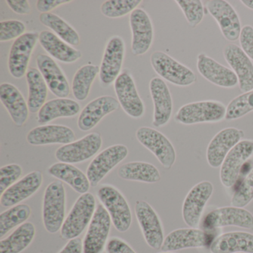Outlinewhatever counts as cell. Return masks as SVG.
I'll use <instances>...</instances> for the list:
<instances>
[{"mask_svg":"<svg viewBox=\"0 0 253 253\" xmlns=\"http://www.w3.org/2000/svg\"><path fill=\"white\" fill-rule=\"evenodd\" d=\"M66 194L60 180L50 183L45 190L42 204V220L49 233H57L65 221Z\"/></svg>","mask_w":253,"mask_h":253,"instance_id":"obj_1","label":"cell"},{"mask_svg":"<svg viewBox=\"0 0 253 253\" xmlns=\"http://www.w3.org/2000/svg\"><path fill=\"white\" fill-rule=\"evenodd\" d=\"M226 107L217 100H204L183 105L174 115V121L183 125L217 123L226 117Z\"/></svg>","mask_w":253,"mask_h":253,"instance_id":"obj_2","label":"cell"},{"mask_svg":"<svg viewBox=\"0 0 253 253\" xmlns=\"http://www.w3.org/2000/svg\"><path fill=\"white\" fill-rule=\"evenodd\" d=\"M150 62L157 75L173 85L186 87L196 83L195 72L167 53L155 51L151 55Z\"/></svg>","mask_w":253,"mask_h":253,"instance_id":"obj_3","label":"cell"},{"mask_svg":"<svg viewBox=\"0 0 253 253\" xmlns=\"http://www.w3.org/2000/svg\"><path fill=\"white\" fill-rule=\"evenodd\" d=\"M95 198L92 194L87 192L81 195L62 226V238L66 240L78 238L91 222L95 212Z\"/></svg>","mask_w":253,"mask_h":253,"instance_id":"obj_4","label":"cell"},{"mask_svg":"<svg viewBox=\"0 0 253 253\" xmlns=\"http://www.w3.org/2000/svg\"><path fill=\"white\" fill-rule=\"evenodd\" d=\"M100 204L110 214L112 223L117 230L125 232L128 230L132 221L131 209L123 194L112 185H102L97 192Z\"/></svg>","mask_w":253,"mask_h":253,"instance_id":"obj_5","label":"cell"},{"mask_svg":"<svg viewBox=\"0 0 253 253\" xmlns=\"http://www.w3.org/2000/svg\"><path fill=\"white\" fill-rule=\"evenodd\" d=\"M253 156V140H243L225 158L220 167V179L226 188L232 187L239 180L243 169Z\"/></svg>","mask_w":253,"mask_h":253,"instance_id":"obj_6","label":"cell"},{"mask_svg":"<svg viewBox=\"0 0 253 253\" xmlns=\"http://www.w3.org/2000/svg\"><path fill=\"white\" fill-rule=\"evenodd\" d=\"M229 226L253 229V215L245 209L232 206L214 209L207 213L203 219L202 227L204 231Z\"/></svg>","mask_w":253,"mask_h":253,"instance_id":"obj_7","label":"cell"},{"mask_svg":"<svg viewBox=\"0 0 253 253\" xmlns=\"http://www.w3.org/2000/svg\"><path fill=\"white\" fill-rule=\"evenodd\" d=\"M137 140L149 149L166 169H170L176 161V152L169 140L155 128L140 127L136 131Z\"/></svg>","mask_w":253,"mask_h":253,"instance_id":"obj_8","label":"cell"},{"mask_svg":"<svg viewBox=\"0 0 253 253\" xmlns=\"http://www.w3.org/2000/svg\"><path fill=\"white\" fill-rule=\"evenodd\" d=\"M126 54V45L120 36H113L109 40L100 67V84L108 87L115 82L122 70Z\"/></svg>","mask_w":253,"mask_h":253,"instance_id":"obj_9","label":"cell"},{"mask_svg":"<svg viewBox=\"0 0 253 253\" xmlns=\"http://www.w3.org/2000/svg\"><path fill=\"white\" fill-rule=\"evenodd\" d=\"M39 37L38 32H26L13 42L8 56V70L14 78L20 79L26 75Z\"/></svg>","mask_w":253,"mask_h":253,"instance_id":"obj_10","label":"cell"},{"mask_svg":"<svg viewBox=\"0 0 253 253\" xmlns=\"http://www.w3.org/2000/svg\"><path fill=\"white\" fill-rule=\"evenodd\" d=\"M103 144L101 135L93 132L69 144L57 149L55 157L60 162L66 164H79L96 155Z\"/></svg>","mask_w":253,"mask_h":253,"instance_id":"obj_11","label":"cell"},{"mask_svg":"<svg viewBox=\"0 0 253 253\" xmlns=\"http://www.w3.org/2000/svg\"><path fill=\"white\" fill-rule=\"evenodd\" d=\"M112 218L103 204H99L84 241V253H103L110 232Z\"/></svg>","mask_w":253,"mask_h":253,"instance_id":"obj_12","label":"cell"},{"mask_svg":"<svg viewBox=\"0 0 253 253\" xmlns=\"http://www.w3.org/2000/svg\"><path fill=\"white\" fill-rule=\"evenodd\" d=\"M128 149L122 144L113 145L104 149L91 161L86 175L90 184L95 187L120 163L128 156Z\"/></svg>","mask_w":253,"mask_h":253,"instance_id":"obj_13","label":"cell"},{"mask_svg":"<svg viewBox=\"0 0 253 253\" xmlns=\"http://www.w3.org/2000/svg\"><path fill=\"white\" fill-rule=\"evenodd\" d=\"M214 187L211 182H200L190 189L182 206V215L189 227L196 228L201 221L206 205L212 195Z\"/></svg>","mask_w":253,"mask_h":253,"instance_id":"obj_14","label":"cell"},{"mask_svg":"<svg viewBox=\"0 0 253 253\" xmlns=\"http://www.w3.org/2000/svg\"><path fill=\"white\" fill-rule=\"evenodd\" d=\"M115 91L123 110L131 118L138 119L145 113V106L135 83L128 70L123 71L115 82Z\"/></svg>","mask_w":253,"mask_h":253,"instance_id":"obj_15","label":"cell"},{"mask_svg":"<svg viewBox=\"0 0 253 253\" xmlns=\"http://www.w3.org/2000/svg\"><path fill=\"white\" fill-rule=\"evenodd\" d=\"M207 10L215 20L222 35L226 41L235 42L241 35V23L238 13L225 0H211L207 2Z\"/></svg>","mask_w":253,"mask_h":253,"instance_id":"obj_16","label":"cell"},{"mask_svg":"<svg viewBox=\"0 0 253 253\" xmlns=\"http://www.w3.org/2000/svg\"><path fill=\"white\" fill-rule=\"evenodd\" d=\"M134 210L146 244L151 248L160 250L164 243V232L158 213L144 201H137Z\"/></svg>","mask_w":253,"mask_h":253,"instance_id":"obj_17","label":"cell"},{"mask_svg":"<svg viewBox=\"0 0 253 253\" xmlns=\"http://www.w3.org/2000/svg\"><path fill=\"white\" fill-rule=\"evenodd\" d=\"M131 38V53L133 55L142 56L150 49L154 40V27L152 20L142 8L134 10L129 16Z\"/></svg>","mask_w":253,"mask_h":253,"instance_id":"obj_18","label":"cell"},{"mask_svg":"<svg viewBox=\"0 0 253 253\" xmlns=\"http://www.w3.org/2000/svg\"><path fill=\"white\" fill-rule=\"evenodd\" d=\"M244 131L233 127L223 128L215 134L209 143L207 161L212 168L221 167L229 152L242 140Z\"/></svg>","mask_w":253,"mask_h":253,"instance_id":"obj_19","label":"cell"},{"mask_svg":"<svg viewBox=\"0 0 253 253\" xmlns=\"http://www.w3.org/2000/svg\"><path fill=\"white\" fill-rule=\"evenodd\" d=\"M226 63L235 72L240 90L247 92L253 89V64L251 59L235 44H228L223 49Z\"/></svg>","mask_w":253,"mask_h":253,"instance_id":"obj_20","label":"cell"},{"mask_svg":"<svg viewBox=\"0 0 253 253\" xmlns=\"http://www.w3.org/2000/svg\"><path fill=\"white\" fill-rule=\"evenodd\" d=\"M211 235L197 228H183L170 232L163 243V252H172L189 248H200L211 245Z\"/></svg>","mask_w":253,"mask_h":253,"instance_id":"obj_21","label":"cell"},{"mask_svg":"<svg viewBox=\"0 0 253 253\" xmlns=\"http://www.w3.org/2000/svg\"><path fill=\"white\" fill-rule=\"evenodd\" d=\"M149 91L154 104L152 125L157 128L169 122L173 111V101L168 85L161 78H154L149 83Z\"/></svg>","mask_w":253,"mask_h":253,"instance_id":"obj_22","label":"cell"},{"mask_svg":"<svg viewBox=\"0 0 253 253\" xmlns=\"http://www.w3.org/2000/svg\"><path fill=\"white\" fill-rule=\"evenodd\" d=\"M120 106L119 101L112 96H102L91 100L80 114L78 128L83 131L92 129L106 115L118 110Z\"/></svg>","mask_w":253,"mask_h":253,"instance_id":"obj_23","label":"cell"},{"mask_svg":"<svg viewBox=\"0 0 253 253\" xmlns=\"http://www.w3.org/2000/svg\"><path fill=\"white\" fill-rule=\"evenodd\" d=\"M197 69L203 78L221 88H232L238 84V78L232 69L220 64L205 53L198 54Z\"/></svg>","mask_w":253,"mask_h":253,"instance_id":"obj_24","label":"cell"},{"mask_svg":"<svg viewBox=\"0 0 253 253\" xmlns=\"http://www.w3.org/2000/svg\"><path fill=\"white\" fill-rule=\"evenodd\" d=\"M37 65L51 92L58 98H67L71 92L70 85L55 60L41 54L37 57Z\"/></svg>","mask_w":253,"mask_h":253,"instance_id":"obj_25","label":"cell"},{"mask_svg":"<svg viewBox=\"0 0 253 253\" xmlns=\"http://www.w3.org/2000/svg\"><path fill=\"white\" fill-rule=\"evenodd\" d=\"M42 183L41 171H34L8 188L1 195L0 204L4 207H12L36 193Z\"/></svg>","mask_w":253,"mask_h":253,"instance_id":"obj_26","label":"cell"},{"mask_svg":"<svg viewBox=\"0 0 253 253\" xmlns=\"http://www.w3.org/2000/svg\"><path fill=\"white\" fill-rule=\"evenodd\" d=\"M28 143L32 146L69 144L75 142L76 136L72 128L63 125H45L34 128L28 133Z\"/></svg>","mask_w":253,"mask_h":253,"instance_id":"obj_27","label":"cell"},{"mask_svg":"<svg viewBox=\"0 0 253 253\" xmlns=\"http://www.w3.org/2000/svg\"><path fill=\"white\" fill-rule=\"evenodd\" d=\"M0 100L14 124L19 127L24 126L29 119L30 111L20 90L12 84L3 83L0 85Z\"/></svg>","mask_w":253,"mask_h":253,"instance_id":"obj_28","label":"cell"},{"mask_svg":"<svg viewBox=\"0 0 253 253\" xmlns=\"http://www.w3.org/2000/svg\"><path fill=\"white\" fill-rule=\"evenodd\" d=\"M211 253H253V235L250 232H230L214 238Z\"/></svg>","mask_w":253,"mask_h":253,"instance_id":"obj_29","label":"cell"},{"mask_svg":"<svg viewBox=\"0 0 253 253\" xmlns=\"http://www.w3.org/2000/svg\"><path fill=\"white\" fill-rule=\"evenodd\" d=\"M39 42L54 59L62 63H74L82 57V53L60 39L55 34L44 30L40 33Z\"/></svg>","mask_w":253,"mask_h":253,"instance_id":"obj_30","label":"cell"},{"mask_svg":"<svg viewBox=\"0 0 253 253\" xmlns=\"http://www.w3.org/2000/svg\"><path fill=\"white\" fill-rule=\"evenodd\" d=\"M81 112L78 102L69 98H56L48 100L38 114V124H45L57 118H73Z\"/></svg>","mask_w":253,"mask_h":253,"instance_id":"obj_31","label":"cell"},{"mask_svg":"<svg viewBox=\"0 0 253 253\" xmlns=\"http://www.w3.org/2000/svg\"><path fill=\"white\" fill-rule=\"evenodd\" d=\"M48 172L52 177L69 184L78 193L83 195L89 190L91 184L88 177L72 164L57 163L48 168Z\"/></svg>","mask_w":253,"mask_h":253,"instance_id":"obj_32","label":"cell"},{"mask_svg":"<svg viewBox=\"0 0 253 253\" xmlns=\"http://www.w3.org/2000/svg\"><path fill=\"white\" fill-rule=\"evenodd\" d=\"M26 77L29 88L28 106L31 113H37L46 103L48 87L42 74L36 68H29Z\"/></svg>","mask_w":253,"mask_h":253,"instance_id":"obj_33","label":"cell"},{"mask_svg":"<svg viewBox=\"0 0 253 253\" xmlns=\"http://www.w3.org/2000/svg\"><path fill=\"white\" fill-rule=\"evenodd\" d=\"M118 176L121 178L132 181L155 183L161 180V176L156 167L146 162H130L118 169Z\"/></svg>","mask_w":253,"mask_h":253,"instance_id":"obj_34","label":"cell"},{"mask_svg":"<svg viewBox=\"0 0 253 253\" xmlns=\"http://www.w3.org/2000/svg\"><path fill=\"white\" fill-rule=\"evenodd\" d=\"M36 228L31 222L20 225L9 236L0 241V253H20L33 241Z\"/></svg>","mask_w":253,"mask_h":253,"instance_id":"obj_35","label":"cell"},{"mask_svg":"<svg viewBox=\"0 0 253 253\" xmlns=\"http://www.w3.org/2000/svg\"><path fill=\"white\" fill-rule=\"evenodd\" d=\"M98 74H100V67L93 64L85 65L77 71L72 85V93L75 99L84 101L88 98L91 85Z\"/></svg>","mask_w":253,"mask_h":253,"instance_id":"obj_36","label":"cell"},{"mask_svg":"<svg viewBox=\"0 0 253 253\" xmlns=\"http://www.w3.org/2000/svg\"><path fill=\"white\" fill-rule=\"evenodd\" d=\"M40 21L55 33L57 37L70 45H79L81 38L78 32L63 18L52 13L41 14Z\"/></svg>","mask_w":253,"mask_h":253,"instance_id":"obj_37","label":"cell"},{"mask_svg":"<svg viewBox=\"0 0 253 253\" xmlns=\"http://www.w3.org/2000/svg\"><path fill=\"white\" fill-rule=\"evenodd\" d=\"M32 214V209L27 204H17L0 214V238L19 225L23 224Z\"/></svg>","mask_w":253,"mask_h":253,"instance_id":"obj_38","label":"cell"},{"mask_svg":"<svg viewBox=\"0 0 253 253\" xmlns=\"http://www.w3.org/2000/svg\"><path fill=\"white\" fill-rule=\"evenodd\" d=\"M141 2V0H108L102 4L100 11L109 18H120L131 14Z\"/></svg>","mask_w":253,"mask_h":253,"instance_id":"obj_39","label":"cell"},{"mask_svg":"<svg viewBox=\"0 0 253 253\" xmlns=\"http://www.w3.org/2000/svg\"><path fill=\"white\" fill-rule=\"evenodd\" d=\"M253 111V89L243 93L231 100L226 106V121H234L245 116Z\"/></svg>","mask_w":253,"mask_h":253,"instance_id":"obj_40","label":"cell"},{"mask_svg":"<svg viewBox=\"0 0 253 253\" xmlns=\"http://www.w3.org/2000/svg\"><path fill=\"white\" fill-rule=\"evenodd\" d=\"M253 199V169L243 177L231 199L232 207L244 208Z\"/></svg>","mask_w":253,"mask_h":253,"instance_id":"obj_41","label":"cell"},{"mask_svg":"<svg viewBox=\"0 0 253 253\" xmlns=\"http://www.w3.org/2000/svg\"><path fill=\"white\" fill-rule=\"evenodd\" d=\"M176 3L180 7L191 28L195 29L202 22L204 7L201 0H177Z\"/></svg>","mask_w":253,"mask_h":253,"instance_id":"obj_42","label":"cell"},{"mask_svg":"<svg viewBox=\"0 0 253 253\" xmlns=\"http://www.w3.org/2000/svg\"><path fill=\"white\" fill-rule=\"evenodd\" d=\"M26 26L20 20H5L0 23V42L17 40L26 34Z\"/></svg>","mask_w":253,"mask_h":253,"instance_id":"obj_43","label":"cell"},{"mask_svg":"<svg viewBox=\"0 0 253 253\" xmlns=\"http://www.w3.org/2000/svg\"><path fill=\"white\" fill-rule=\"evenodd\" d=\"M23 168L17 164H8L0 169V193L3 194L20 178Z\"/></svg>","mask_w":253,"mask_h":253,"instance_id":"obj_44","label":"cell"},{"mask_svg":"<svg viewBox=\"0 0 253 253\" xmlns=\"http://www.w3.org/2000/svg\"><path fill=\"white\" fill-rule=\"evenodd\" d=\"M239 42L241 49L253 60V27L247 25L242 28Z\"/></svg>","mask_w":253,"mask_h":253,"instance_id":"obj_45","label":"cell"},{"mask_svg":"<svg viewBox=\"0 0 253 253\" xmlns=\"http://www.w3.org/2000/svg\"><path fill=\"white\" fill-rule=\"evenodd\" d=\"M106 251V253H137L125 241L117 237L108 241Z\"/></svg>","mask_w":253,"mask_h":253,"instance_id":"obj_46","label":"cell"},{"mask_svg":"<svg viewBox=\"0 0 253 253\" xmlns=\"http://www.w3.org/2000/svg\"><path fill=\"white\" fill-rule=\"evenodd\" d=\"M70 2H72L71 0H38L36 7L41 14H46L60 5Z\"/></svg>","mask_w":253,"mask_h":253,"instance_id":"obj_47","label":"cell"},{"mask_svg":"<svg viewBox=\"0 0 253 253\" xmlns=\"http://www.w3.org/2000/svg\"><path fill=\"white\" fill-rule=\"evenodd\" d=\"M9 8L14 13L20 15H29L32 13V8L27 0H7Z\"/></svg>","mask_w":253,"mask_h":253,"instance_id":"obj_48","label":"cell"},{"mask_svg":"<svg viewBox=\"0 0 253 253\" xmlns=\"http://www.w3.org/2000/svg\"><path fill=\"white\" fill-rule=\"evenodd\" d=\"M84 243L80 238L69 240L66 245L58 253H83Z\"/></svg>","mask_w":253,"mask_h":253,"instance_id":"obj_49","label":"cell"},{"mask_svg":"<svg viewBox=\"0 0 253 253\" xmlns=\"http://www.w3.org/2000/svg\"><path fill=\"white\" fill-rule=\"evenodd\" d=\"M241 3L247 8L253 10V0H242Z\"/></svg>","mask_w":253,"mask_h":253,"instance_id":"obj_50","label":"cell"},{"mask_svg":"<svg viewBox=\"0 0 253 253\" xmlns=\"http://www.w3.org/2000/svg\"><path fill=\"white\" fill-rule=\"evenodd\" d=\"M171 253V252H162V253Z\"/></svg>","mask_w":253,"mask_h":253,"instance_id":"obj_51","label":"cell"}]
</instances>
